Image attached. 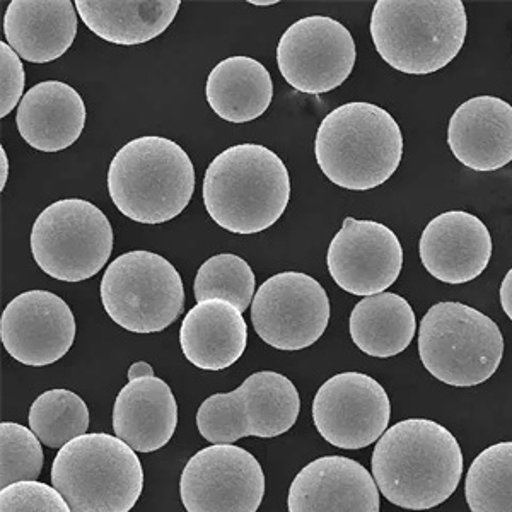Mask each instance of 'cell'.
<instances>
[{"mask_svg": "<svg viewBox=\"0 0 512 512\" xmlns=\"http://www.w3.org/2000/svg\"><path fill=\"white\" fill-rule=\"evenodd\" d=\"M7 176H9V161H7L6 149L0 147V190L6 188Z\"/></svg>", "mask_w": 512, "mask_h": 512, "instance_id": "obj_35", "label": "cell"}, {"mask_svg": "<svg viewBox=\"0 0 512 512\" xmlns=\"http://www.w3.org/2000/svg\"><path fill=\"white\" fill-rule=\"evenodd\" d=\"M180 344L188 362L204 371H222L243 357L248 326L243 313L222 299L197 303L181 323Z\"/></svg>", "mask_w": 512, "mask_h": 512, "instance_id": "obj_23", "label": "cell"}, {"mask_svg": "<svg viewBox=\"0 0 512 512\" xmlns=\"http://www.w3.org/2000/svg\"><path fill=\"white\" fill-rule=\"evenodd\" d=\"M113 238V227L103 210L82 198H64L48 205L36 219L31 253L48 277L82 282L108 263Z\"/></svg>", "mask_w": 512, "mask_h": 512, "instance_id": "obj_9", "label": "cell"}, {"mask_svg": "<svg viewBox=\"0 0 512 512\" xmlns=\"http://www.w3.org/2000/svg\"><path fill=\"white\" fill-rule=\"evenodd\" d=\"M490 258V231L470 212H443L425 226L420 236L422 265L444 284L472 282L489 267Z\"/></svg>", "mask_w": 512, "mask_h": 512, "instance_id": "obj_17", "label": "cell"}, {"mask_svg": "<svg viewBox=\"0 0 512 512\" xmlns=\"http://www.w3.org/2000/svg\"><path fill=\"white\" fill-rule=\"evenodd\" d=\"M448 144L466 168H504L512 161V106L497 96L468 99L449 120Z\"/></svg>", "mask_w": 512, "mask_h": 512, "instance_id": "obj_19", "label": "cell"}, {"mask_svg": "<svg viewBox=\"0 0 512 512\" xmlns=\"http://www.w3.org/2000/svg\"><path fill=\"white\" fill-rule=\"evenodd\" d=\"M101 303L111 320L132 333H158L185 308V286L171 262L151 251H130L106 268Z\"/></svg>", "mask_w": 512, "mask_h": 512, "instance_id": "obj_8", "label": "cell"}, {"mask_svg": "<svg viewBox=\"0 0 512 512\" xmlns=\"http://www.w3.org/2000/svg\"><path fill=\"white\" fill-rule=\"evenodd\" d=\"M289 512H379L373 475L345 456H325L297 473L289 489Z\"/></svg>", "mask_w": 512, "mask_h": 512, "instance_id": "obj_18", "label": "cell"}, {"mask_svg": "<svg viewBox=\"0 0 512 512\" xmlns=\"http://www.w3.org/2000/svg\"><path fill=\"white\" fill-rule=\"evenodd\" d=\"M350 337L371 357L402 354L417 332V318L407 299L393 292L364 297L350 315Z\"/></svg>", "mask_w": 512, "mask_h": 512, "instance_id": "obj_26", "label": "cell"}, {"mask_svg": "<svg viewBox=\"0 0 512 512\" xmlns=\"http://www.w3.org/2000/svg\"><path fill=\"white\" fill-rule=\"evenodd\" d=\"M466 33L461 0H378L371 16L379 57L408 76H429L451 64Z\"/></svg>", "mask_w": 512, "mask_h": 512, "instance_id": "obj_5", "label": "cell"}, {"mask_svg": "<svg viewBox=\"0 0 512 512\" xmlns=\"http://www.w3.org/2000/svg\"><path fill=\"white\" fill-rule=\"evenodd\" d=\"M76 316L62 297L28 291L14 297L0 318V338L7 354L24 366H50L76 340Z\"/></svg>", "mask_w": 512, "mask_h": 512, "instance_id": "obj_16", "label": "cell"}, {"mask_svg": "<svg viewBox=\"0 0 512 512\" xmlns=\"http://www.w3.org/2000/svg\"><path fill=\"white\" fill-rule=\"evenodd\" d=\"M108 192L130 221L156 226L187 209L195 192V168L175 140L146 135L127 142L111 159Z\"/></svg>", "mask_w": 512, "mask_h": 512, "instance_id": "obj_4", "label": "cell"}, {"mask_svg": "<svg viewBox=\"0 0 512 512\" xmlns=\"http://www.w3.org/2000/svg\"><path fill=\"white\" fill-rule=\"evenodd\" d=\"M154 376V369H152L151 364H147V362L140 361L135 362L134 366L128 369V381H135V379L142 378H152Z\"/></svg>", "mask_w": 512, "mask_h": 512, "instance_id": "obj_34", "label": "cell"}, {"mask_svg": "<svg viewBox=\"0 0 512 512\" xmlns=\"http://www.w3.org/2000/svg\"><path fill=\"white\" fill-rule=\"evenodd\" d=\"M205 94L210 108L222 120L253 122L262 117L272 103L274 81L258 60L229 57L210 72Z\"/></svg>", "mask_w": 512, "mask_h": 512, "instance_id": "obj_25", "label": "cell"}, {"mask_svg": "<svg viewBox=\"0 0 512 512\" xmlns=\"http://www.w3.org/2000/svg\"><path fill=\"white\" fill-rule=\"evenodd\" d=\"M499 294H501L502 309H504L507 318L512 321V268L507 272L504 280H502L501 292Z\"/></svg>", "mask_w": 512, "mask_h": 512, "instance_id": "obj_33", "label": "cell"}, {"mask_svg": "<svg viewBox=\"0 0 512 512\" xmlns=\"http://www.w3.org/2000/svg\"><path fill=\"white\" fill-rule=\"evenodd\" d=\"M178 425V405L163 379L128 381L113 407V431L139 453H152L171 441Z\"/></svg>", "mask_w": 512, "mask_h": 512, "instance_id": "obj_22", "label": "cell"}, {"mask_svg": "<svg viewBox=\"0 0 512 512\" xmlns=\"http://www.w3.org/2000/svg\"><path fill=\"white\" fill-rule=\"evenodd\" d=\"M390 419V396L367 374H337L321 384L313 400L316 429L335 448L371 446L388 431Z\"/></svg>", "mask_w": 512, "mask_h": 512, "instance_id": "obj_14", "label": "cell"}, {"mask_svg": "<svg viewBox=\"0 0 512 512\" xmlns=\"http://www.w3.org/2000/svg\"><path fill=\"white\" fill-rule=\"evenodd\" d=\"M355 41L344 24L328 16H308L287 28L277 47L280 74L304 94L330 93L354 70Z\"/></svg>", "mask_w": 512, "mask_h": 512, "instance_id": "obj_13", "label": "cell"}, {"mask_svg": "<svg viewBox=\"0 0 512 512\" xmlns=\"http://www.w3.org/2000/svg\"><path fill=\"white\" fill-rule=\"evenodd\" d=\"M420 361L431 376L472 388L494 376L504 357L501 328L466 304L437 303L420 321Z\"/></svg>", "mask_w": 512, "mask_h": 512, "instance_id": "obj_7", "label": "cell"}, {"mask_svg": "<svg viewBox=\"0 0 512 512\" xmlns=\"http://www.w3.org/2000/svg\"><path fill=\"white\" fill-rule=\"evenodd\" d=\"M0 512H72L59 490L41 482H19L0 492Z\"/></svg>", "mask_w": 512, "mask_h": 512, "instance_id": "obj_31", "label": "cell"}, {"mask_svg": "<svg viewBox=\"0 0 512 512\" xmlns=\"http://www.w3.org/2000/svg\"><path fill=\"white\" fill-rule=\"evenodd\" d=\"M251 321L258 337L274 349H308L325 333L330 299L311 275L282 272L256 291Z\"/></svg>", "mask_w": 512, "mask_h": 512, "instance_id": "obj_11", "label": "cell"}, {"mask_svg": "<svg viewBox=\"0 0 512 512\" xmlns=\"http://www.w3.org/2000/svg\"><path fill=\"white\" fill-rule=\"evenodd\" d=\"M250 4H253V6L268 7L275 6V4H279V2H277V0H250Z\"/></svg>", "mask_w": 512, "mask_h": 512, "instance_id": "obj_36", "label": "cell"}, {"mask_svg": "<svg viewBox=\"0 0 512 512\" xmlns=\"http://www.w3.org/2000/svg\"><path fill=\"white\" fill-rule=\"evenodd\" d=\"M70 0H12L4 14L7 45L31 64H48L69 52L77 35Z\"/></svg>", "mask_w": 512, "mask_h": 512, "instance_id": "obj_20", "label": "cell"}, {"mask_svg": "<svg viewBox=\"0 0 512 512\" xmlns=\"http://www.w3.org/2000/svg\"><path fill=\"white\" fill-rule=\"evenodd\" d=\"M465 495L472 512H512V443L478 454L466 473Z\"/></svg>", "mask_w": 512, "mask_h": 512, "instance_id": "obj_27", "label": "cell"}, {"mask_svg": "<svg viewBox=\"0 0 512 512\" xmlns=\"http://www.w3.org/2000/svg\"><path fill=\"white\" fill-rule=\"evenodd\" d=\"M30 427L41 444L62 449L88 431V405L74 391H45L31 405Z\"/></svg>", "mask_w": 512, "mask_h": 512, "instance_id": "obj_28", "label": "cell"}, {"mask_svg": "<svg viewBox=\"0 0 512 512\" xmlns=\"http://www.w3.org/2000/svg\"><path fill=\"white\" fill-rule=\"evenodd\" d=\"M202 193L217 226L234 234L262 233L284 216L291 176L268 147L238 144L212 159Z\"/></svg>", "mask_w": 512, "mask_h": 512, "instance_id": "obj_2", "label": "cell"}, {"mask_svg": "<svg viewBox=\"0 0 512 512\" xmlns=\"http://www.w3.org/2000/svg\"><path fill=\"white\" fill-rule=\"evenodd\" d=\"M43 468L41 441L35 432L14 422L0 424V485L36 482Z\"/></svg>", "mask_w": 512, "mask_h": 512, "instance_id": "obj_30", "label": "cell"}, {"mask_svg": "<svg viewBox=\"0 0 512 512\" xmlns=\"http://www.w3.org/2000/svg\"><path fill=\"white\" fill-rule=\"evenodd\" d=\"M326 265L340 289L354 296H376L402 274L403 246L381 222L347 217L328 246Z\"/></svg>", "mask_w": 512, "mask_h": 512, "instance_id": "obj_15", "label": "cell"}, {"mask_svg": "<svg viewBox=\"0 0 512 512\" xmlns=\"http://www.w3.org/2000/svg\"><path fill=\"white\" fill-rule=\"evenodd\" d=\"M180 0H76L82 23L113 45L135 47L168 30Z\"/></svg>", "mask_w": 512, "mask_h": 512, "instance_id": "obj_24", "label": "cell"}, {"mask_svg": "<svg viewBox=\"0 0 512 512\" xmlns=\"http://www.w3.org/2000/svg\"><path fill=\"white\" fill-rule=\"evenodd\" d=\"M255 284L253 268L246 260L233 253H221L198 268L193 294L197 303L222 299L245 313L255 299Z\"/></svg>", "mask_w": 512, "mask_h": 512, "instance_id": "obj_29", "label": "cell"}, {"mask_svg": "<svg viewBox=\"0 0 512 512\" xmlns=\"http://www.w3.org/2000/svg\"><path fill=\"white\" fill-rule=\"evenodd\" d=\"M315 156L323 175L337 187L373 190L390 180L402 163V130L381 106L347 103L323 118Z\"/></svg>", "mask_w": 512, "mask_h": 512, "instance_id": "obj_3", "label": "cell"}, {"mask_svg": "<svg viewBox=\"0 0 512 512\" xmlns=\"http://www.w3.org/2000/svg\"><path fill=\"white\" fill-rule=\"evenodd\" d=\"M301 412V398L291 379L262 371L251 374L238 390L217 393L197 412L200 436L212 444H233L243 437L282 436Z\"/></svg>", "mask_w": 512, "mask_h": 512, "instance_id": "obj_10", "label": "cell"}, {"mask_svg": "<svg viewBox=\"0 0 512 512\" xmlns=\"http://www.w3.org/2000/svg\"><path fill=\"white\" fill-rule=\"evenodd\" d=\"M463 475L460 443L444 425L408 419L384 432L373 453V477L391 504L427 511L454 494Z\"/></svg>", "mask_w": 512, "mask_h": 512, "instance_id": "obj_1", "label": "cell"}, {"mask_svg": "<svg viewBox=\"0 0 512 512\" xmlns=\"http://www.w3.org/2000/svg\"><path fill=\"white\" fill-rule=\"evenodd\" d=\"M52 485L72 512H130L144 490V468L117 436L84 434L60 449Z\"/></svg>", "mask_w": 512, "mask_h": 512, "instance_id": "obj_6", "label": "cell"}, {"mask_svg": "<svg viewBox=\"0 0 512 512\" xmlns=\"http://www.w3.org/2000/svg\"><path fill=\"white\" fill-rule=\"evenodd\" d=\"M23 62L6 41L0 43V118H6L23 101Z\"/></svg>", "mask_w": 512, "mask_h": 512, "instance_id": "obj_32", "label": "cell"}, {"mask_svg": "<svg viewBox=\"0 0 512 512\" xmlns=\"http://www.w3.org/2000/svg\"><path fill=\"white\" fill-rule=\"evenodd\" d=\"M86 117L84 99L76 89L62 81H43L24 94L16 125L36 151L59 152L76 144Z\"/></svg>", "mask_w": 512, "mask_h": 512, "instance_id": "obj_21", "label": "cell"}, {"mask_svg": "<svg viewBox=\"0 0 512 512\" xmlns=\"http://www.w3.org/2000/svg\"><path fill=\"white\" fill-rule=\"evenodd\" d=\"M180 495L188 512H256L265 495V473L246 449L212 444L188 461Z\"/></svg>", "mask_w": 512, "mask_h": 512, "instance_id": "obj_12", "label": "cell"}]
</instances>
